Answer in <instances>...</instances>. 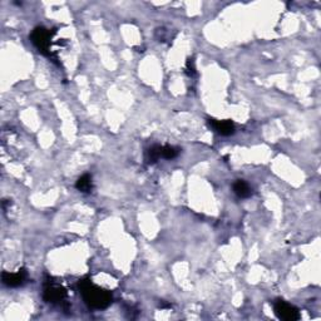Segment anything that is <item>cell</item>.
I'll return each instance as SVG.
<instances>
[{"label": "cell", "instance_id": "cell-9", "mask_svg": "<svg viewBox=\"0 0 321 321\" xmlns=\"http://www.w3.org/2000/svg\"><path fill=\"white\" fill-rule=\"evenodd\" d=\"M161 153H162V157L166 158V160H174V158H176L178 156L180 150L172 146H164V147H162Z\"/></svg>", "mask_w": 321, "mask_h": 321}, {"label": "cell", "instance_id": "cell-6", "mask_svg": "<svg viewBox=\"0 0 321 321\" xmlns=\"http://www.w3.org/2000/svg\"><path fill=\"white\" fill-rule=\"evenodd\" d=\"M26 279H27L26 270H19L18 273H15V274L3 273V275H2L3 284H4L5 286H9V287L20 286V285L24 284Z\"/></svg>", "mask_w": 321, "mask_h": 321}, {"label": "cell", "instance_id": "cell-5", "mask_svg": "<svg viewBox=\"0 0 321 321\" xmlns=\"http://www.w3.org/2000/svg\"><path fill=\"white\" fill-rule=\"evenodd\" d=\"M208 125L217 132L218 134H221V136H231V134L235 133V125L229 119L217 120L213 119V118H210L208 119Z\"/></svg>", "mask_w": 321, "mask_h": 321}, {"label": "cell", "instance_id": "cell-8", "mask_svg": "<svg viewBox=\"0 0 321 321\" xmlns=\"http://www.w3.org/2000/svg\"><path fill=\"white\" fill-rule=\"evenodd\" d=\"M77 190L81 192H89L92 190L93 183H92V176L89 175H83L82 177L78 178L76 183Z\"/></svg>", "mask_w": 321, "mask_h": 321}, {"label": "cell", "instance_id": "cell-1", "mask_svg": "<svg viewBox=\"0 0 321 321\" xmlns=\"http://www.w3.org/2000/svg\"><path fill=\"white\" fill-rule=\"evenodd\" d=\"M78 289L82 293L84 303L92 309L102 310L112 304V293L102 287L95 286L90 280H82L78 284Z\"/></svg>", "mask_w": 321, "mask_h": 321}, {"label": "cell", "instance_id": "cell-4", "mask_svg": "<svg viewBox=\"0 0 321 321\" xmlns=\"http://www.w3.org/2000/svg\"><path fill=\"white\" fill-rule=\"evenodd\" d=\"M43 298L46 303H60L67 298V290L63 286H59V285H49L44 290Z\"/></svg>", "mask_w": 321, "mask_h": 321}, {"label": "cell", "instance_id": "cell-7", "mask_svg": "<svg viewBox=\"0 0 321 321\" xmlns=\"http://www.w3.org/2000/svg\"><path fill=\"white\" fill-rule=\"evenodd\" d=\"M234 188V192L237 194L240 199H248V197L251 196V187L242 180H237L232 186Z\"/></svg>", "mask_w": 321, "mask_h": 321}, {"label": "cell", "instance_id": "cell-2", "mask_svg": "<svg viewBox=\"0 0 321 321\" xmlns=\"http://www.w3.org/2000/svg\"><path fill=\"white\" fill-rule=\"evenodd\" d=\"M53 37V33L49 32L48 29L42 28V27H38L33 30V33L30 34V40L38 48V51L43 54H49V46H51V40Z\"/></svg>", "mask_w": 321, "mask_h": 321}, {"label": "cell", "instance_id": "cell-3", "mask_svg": "<svg viewBox=\"0 0 321 321\" xmlns=\"http://www.w3.org/2000/svg\"><path fill=\"white\" fill-rule=\"evenodd\" d=\"M274 310L279 319L285 321H296L300 319V312L295 306L285 303L284 300H278L274 304Z\"/></svg>", "mask_w": 321, "mask_h": 321}, {"label": "cell", "instance_id": "cell-11", "mask_svg": "<svg viewBox=\"0 0 321 321\" xmlns=\"http://www.w3.org/2000/svg\"><path fill=\"white\" fill-rule=\"evenodd\" d=\"M187 73L190 74V76H194V73H196V68H194L193 59L187 60Z\"/></svg>", "mask_w": 321, "mask_h": 321}, {"label": "cell", "instance_id": "cell-10", "mask_svg": "<svg viewBox=\"0 0 321 321\" xmlns=\"http://www.w3.org/2000/svg\"><path fill=\"white\" fill-rule=\"evenodd\" d=\"M161 152H162V147L160 146H155V147L150 148V150H148V162H150V163H155V162H157L162 157Z\"/></svg>", "mask_w": 321, "mask_h": 321}]
</instances>
